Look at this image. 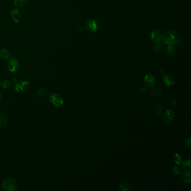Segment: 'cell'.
I'll list each match as a JSON object with an SVG mask.
<instances>
[{"instance_id": "cell-1", "label": "cell", "mask_w": 191, "mask_h": 191, "mask_svg": "<svg viewBox=\"0 0 191 191\" xmlns=\"http://www.w3.org/2000/svg\"><path fill=\"white\" fill-rule=\"evenodd\" d=\"M175 37H176V33L174 30H168L164 33L163 35H162V40L163 41L164 44L167 45L179 44L181 42L180 38L176 39Z\"/></svg>"}, {"instance_id": "cell-2", "label": "cell", "mask_w": 191, "mask_h": 191, "mask_svg": "<svg viewBox=\"0 0 191 191\" xmlns=\"http://www.w3.org/2000/svg\"><path fill=\"white\" fill-rule=\"evenodd\" d=\"M3 188L8 191H15L17 188V182L13 178L6 177L2 182Z\"/></svg>"}, {"instance_id": "cell-3", "label": "cell", "mask_w": 191, "mask_h": 191, "mask_svg": "<svg viewBox=\"0 0 191 191\" xmlns=\"http://www.w3.org/2000/svg\"><path fill=\"white\" fill-rule=\"evenodd\" d=\"M49 99L52 104L56 107H59L63 104V99L62 97L55 93H51L50 94Z\"/></svg>"}, {"instance_id": "cell-4", "label": "cell", "mask_w": 191, "mask_h": 191, "mask_svg": "<svg viewBox=\"0 0 191 191\" xmlns=\"http://www.w3.org/2000/svg\"><path fill=\"white\" fill-rule=\"evenodd\" d=\"M7 66L8 70L12 73H15L18 71L20 68L19 61L15 57H10L7 62Z\"/></svg>"}, {"instance_id": "cell-5", "label": "cell", "mask_w": 191, "mask_h": 191, "mask_svg": "<svg viewBox=\"0 0 191 191\" xmlns=\"http://www.w3.org/2000/svg\"><path fill=\"white\" fill-rule=\"evenodd\" d=\"M174 113L172 109H168L162 116L163 122L166 124H170L174 120Z\"/></svg>"}, {"instance_id": "cell-6", "label": "cell", "mask_w": 191, "mask_h": 191, "mask_svg": "<svg viewBox=\"0 0 191 191\" xmlns=\"http://www.w3.org/2000/svg\"><path fill=\"white\" fill-rule=\"evenodd\" d=\"M29 87V83L28 81H20L15 83V89L19 93H25L27 92Z\"/></svg>"}, {"instance_id": "cell-7", "label": "cell", "mask_w": 191, "mask_h": 191, "mask_svg": "<svg viewBox=\"0 0 191 191\" xmlns=\"http://www.w3.org/2000/svg\"><path fill=\"white\" fill-rule=\"evenodd\" d=\"M85 28L89 32H95L99 28V24L94 20H89L86 22Z\"/></svg>"}, {"instance_id": "cell-8", "label": "cell", "mask_w": 191, "mask_h": 191, "mask_svg": "<svg viewBox=\"0 0 191 191\" xmlns=\"http://www.w3.org/2000/svg\"><path fill=\"white\" fill-rule=\"evenodd\" d=\"M144 81L145 83L146 87L147 88H151L155 85L156 80L154 76L151 74H148L145 77Z\"/></svg>"}, {"instance_id": "cell-9", "label": "cell", "mask_w": 191, "mask_h": 191, "mask_svg": "<svg viewBox=\"0 0 191 191\" xmlns=\"http://www.w3.org/2000/svg\"><path fill=\"white\" fill-rule=\"evenodd\" d=\"M151 39L155 43H159L162 40V34L157 30H154L151 32Z\"/></svg>"}, {"instance_id": "cell-10", "label": "cell", "mask_w": 191, "mask_h": 191, "mask_svg": "<svg viewBox=\"0 0 191 191\" xmlns=\"http://www.w3.org/2000/svg\"><path fill=\"white\" fill-rule=\"evenodd\" d=\"M163 81L165 85L168 86H171L175 83L174 78L170 74H167V75H165V73H163Z\"/></svg>"}, {"instance_id": "cell-11", "label": "cell", "mask_w": 191, "mask_h": 191, "mask_svg": "<svg viewBox=\"0 0 191 191\" xmlns=\"http://www.w3.org/2000/svg\"><path fill=\"white\" fill-rule=\"evenodd\" d=\"M11 18L16 23H19L22 19V14L18 9H14L11 13Z\"/></svg>"}, {"instance_id": "cell-12", "label": "cell", "mask_w": 191, "mask_h": 191, "mask_svg": "<svg viewBox=\"0 0 191 191\" xmlns=\"http://www.w3.org/2000/svg\"><path fill=\"white\" fill-rule=\"evenodd\" d=\"M191 170H186L181 175V179L184 183L190 184L191 180Z\"/></svg>"}, {"instance_id": "cell-13", "label": "cell", "mask_w": 191, "mask_h": 191, "mask_svg": "<svg viewBox=\"0 0 191 191\" xmlns=\"http://www.w3.org/2000/svg\"><path fill=\"white\" fill-rule=\"evenodd\" d=\"M8 122V117L5 114L0 113V127H4L6 126Z\"/></svg>"}, {"instance_id": "cell-14", "label": "cell", "mask_w": 191, "mask_h": 191, "mask_svg": "<svg viewBox=\"0 0 191 191\" xmlns=\"http://www.w3.org/2000/svg\"><path fill=\"white\" fill-rule=\"evenodd\" d=\"M119 187L123 191H128L131 188V185L129 182H122L119 184Z\"/></svg>"}, {"instance_id": "cell-15", "label": "cell", "mask_w": 191, "mask_h": 191, "mask_svg": "<svg viewBox=\"0 0 191 191\" xmlns=\"http://www.w3.org/2000/svg\"><path fill=\"white\" fill-rule=\"evenodd\" d=\"M151 96L154 98H159L162 97L163 93L160 89L158 88L153 89L150 93Z\"/></svg>"}, {"instance_id": "cell-16", "label": "cell", "mask_w": 191, "mask_h": 191, "mask_svg": "<svg viewBox=\"0 0 191 191\" xmlns=\"http://www.w3.org/2000/svg\"><path fill=\"white\" fill-rule=\"evenodd\" d=\"M9 57H10V52L7 49L3 48L0 50V57L2 59H8Z\"/></svg>"}, {"instance_id": "cell-17", "label": "cell", "mask_w": 191, "mask_h": 191, "mask_svg": "<svg viewBox=\"0 0 191 191\" xmlns=\"http://www.w3.org/2000/svg\"><path fill=\"white\" fill-rule=\"evenodd\" d=\"M28 3V0H15L14 5L17 8H23Z\"/></svg>"}, {"instance_id": "cell-18", "label": "cell", "mask_w": 191, "mask_h": 191, "mask_svg": "<svg viewBox=\"0 0 191 191\" xmlns=\"http://www.w3.org/2000/svg\"><path fill=\"white\" fill-rule=\"evenodd\" d=\"M182 160H183V158L179 153H175L173 156L174 162L175 164H178V165L181 164V163H182Z\"/></svg>"}, {"instance_id": "cell-19", "label": "cell", "mask_w": 191, "mask_h": 191, "mask_svg": "<svg viewBox=\"0 0 191 191\" xmlns=\"http://www.w3.org/2000/svg\"><path fill=\"white\" fill-rule=\"evenodd\" d=\"M48 92L46 89H39L37 93V95L39 98H44L48 95Z\"/></svg>"}, {"instance_id": "cell-20", "label": "cell", "mask_w": 191, "mask_h": 191, "mask_svg": "<svg viewBox=\"0 0 191 191\" xmlns=\"http://www.w3.org/2000/svg\"><path fill=\"white\" fill-rule=\"evenodd\" d=\"M175 47L173 44L168 45L167 49V53L169 56H172L175 53Z\"/></svg>"}, {"instance_id": "cell-21", "label": "cell", "mask_w": 191, "mask_h": 191, "mask_svg": "<svg viewBox=\"0 0 191 191\" xmlns=\"http://www.w3.org/2000/svg\"><path fill=\"white\" fill-rule=\"evenodd\" d=\"M11 86V82L8 80H4L0 83V87L3 89H8Z\"/></svg>"}, {"instance_id": "cell-22", "label": "cell", "mask_w": 191, "mask_h": 191, "mask_svg": "<svg viewBox=\"0 0 191 191\" xmlns=\"http://www.w3.org/2000/svg\"><path fill=\"white\" fill-rule=\"evenodd\" d=\"M163 110V106L162 104H158L155 106V112H156V114L158 115L162 113Z\"/></svg>"}, {"instance_id": "cell-23", "label": "cell", "mask_w": 191, "mask_h": 191, "mask_svg": "<svg viewBox=\"0 0 191 191\" xmlns=\"http://www.w3.org/2000/svg\"><path fill=\"white\" fill-rule=\"evenodd\" d=\"M172 171L173 173L175 175H178L180 173V170L176 165L173 166Z\"/></svg>"}, {"instance_id": "cell-24", "label": "cell", "mask_w": 191, "mask_h": 191, "mask_svg": "<svg viewBox=\"0 0 191 191\" xmlns=\"http://www.w3.org/2000/svg\"><path fill=\"white\" fill-rule=\"evenodd\" d=\"M153 48H154L155 51H162V50H163V46L160 43H156V44H155V46L153 47Z\"/></svg>"}, {"instance_id": "cell-25", "label": "cell", "mask_w": 191, "mask_h": 191, "mask_svg": "<svg viewBox=\"0 0 191 191\" xmlns=\"http://www.w3.org/2000/svg\"><path fill=\"white\" fill-rule=\"evenodd\" d=\"M190 162H191V160H190V159H189L188 160H186L185 162H183V163H182V165H183V169H186V168H187V167H189V168H190Z\"/></svg>"}, {"instance_id": "cell-26", "label": "cell", "mask_w": 191, "mask_h": 191, "mask_svg": "<svg viewBox=\"0 0 191 191\" xmlns=\"http://www.w3.org/2000/svg\"><path fill=\"white\" fill-rule=\"evenodd\" d=\"M169 104L170 106L173 108H175L176 105H177V103L175 102V100L173 99H169Z\"/></svg>"}, {"instance_id": "cell-27", "label": "cell", "mask_w": 191, "mask_h": 191, "mask_svg": "<svg viewBox=\"0 0 191 191\" xmlns=\"http://www.w3.org/2000/svg\"><path fill=\"white\" fill-rule=\"evenodd\" d=\"M184 144L186 146L187 148H191V138H189L188 139L185 141L184 142Z\"/></svg>"}, {"instance_id": "cell-28", "label": "cell", "mask_w": 191, "mask_h": 191, "mask_svg": "<svg viewBox=\"0 0 191 191\" xmlns=\"http://www.w3.org/2000/svg\"><path fill=\"white\" fill-rule=\"evenodd\" d=\"M146 92H147V88L146 87H143V88H140V93L141 94H144Z\"/></svg>"}, {"instance_id": "cell-29", "label": "cell", "mask_w": 191, "mask_h": 191, "mask_svg": "<svg viewBox=\"0 0 191 191\" xmlns=\"http://www.w3.org/2000/svg\"><path fill=\"white\" fill-rule=\"evenodd\" d=\"M159 72H160V73H161L162 74H163V73H165V71H164L163 68H161V69L160 70V71H159Z\"/></svg>"}, {"instance_id": "cell-30", "label": "cell", "mask_w": 191, "mask_h": 191, "mask_svg": "<svg viewBox=\"0 0 191 191\" xmlns=\"http://www.w3.org/2000/svg\"><path fill=\"white\" fill-rule=\"evenodd\" d=\"M1 98H2V95H1V93H0V100H1Z\"/></svg>"}]
</instances>
